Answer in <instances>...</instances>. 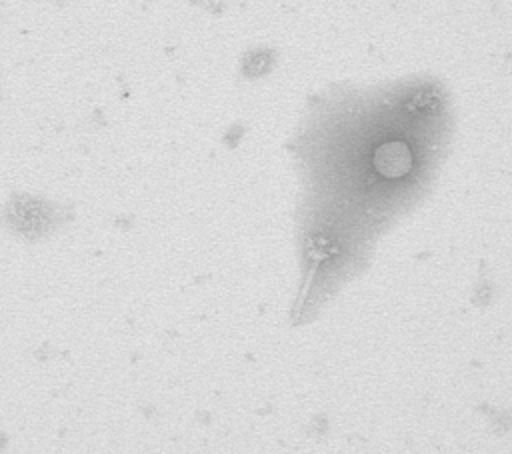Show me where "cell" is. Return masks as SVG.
I'll return each mask as SVG.
<instances>
[{"mask_svg": "<svg viewBox=\"0 0 512 454\" xmlns=\"http://www.w3.org/2000/svg\"><path fill=\"white\" fill-rule=\"evenodd\" d=\"M372 162L384 178H400L412 168V150L406 140H386L376 146Z\"/></svg>", "mask_w": 512, "mask_h": 454, "instance_id": "obj_1", "label": "cell"}]
</instances>
